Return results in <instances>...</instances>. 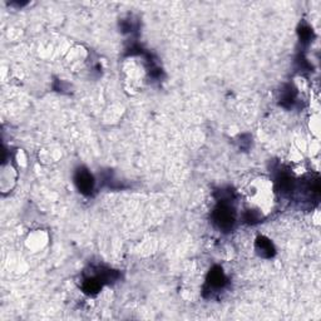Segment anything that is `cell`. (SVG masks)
I'll use <instances>...</instances> for the list:
<instances>
[{
	"label": "cell",
	"mask_w": 321,
	"mask_h": 321,
	"mask_svg": "<svg viewBox=\"0 0 321 321\" xmlns=\"http://www.w3.org/2000/svg\"><path fill=\"white\" fill-rule=\"evenodd\" d=\"M213 222L220 230H230L235 224V211L228 203L221 201V203L213 211Z\"/></svg>",
	"instance_id": "6da1fadb"
},
{
	"label": "cell",
	"mask_w": 321,
	"mask_h": 321,
	"mask_svg": "<svg viewBox=\"0 0 321 321\" xmlns=\"http://www.w3.org/2000/svg\"><path fill=\"white\" fill-rule=\"evenodd\" d=\"M75 185L82 193L89 194L95 189V180L87 169L80 168L75 175Z\"/></svg>",
	"instance_id": "7a4b0ae2"
},
{
	"label": "cell",
	"mask_w": 321,
	"mask_h": 321,
	"mask_svg": "<svg viewBox=\"0 0 321 321\" xmlns=\"http://www.w3.org/2000/svg\"><path fill=\"white\" fill-rule=\"evenodd\" d=\"M226 283V277H225L224 271L220 267H213L212 271H210L208 275L207 284L210 285V288L212 289H220L225 285Z\"/></svg>",
	"instance_id": "3957f363"
},
{
	"label": "cell",
	"mask_w": 321,
	"mask_h": 321,
	"mask_svg": "<svg viewBox=\"0 0 321 321\" xmlns=\"http://www.w3.org/2000/svg\"><path fill=\"white\" fill-rule=\"evenodd\" d=\"M256 250H257L258 254H260L261 256H263V257H271L275 254L274 245H272L271 241H270L269 238L262 237V236L258 237L257 241H256Z\"/></svg>",
	"instance_id": "277c9868"
},
{
	"label": "cell",
	"mask_w": 321,
	"mask_h": 321,
	"mask_svg": "<svg viewBox=\"0 0 321 321\" xmlns=\"http://www.w3.org/2000/svg\"><path fill=\"white\" fill-rule=\"evenodd\" d=\"M311 31L309 28H301L300 29V38H301V42H309L311 39Z\"/></svg>",
	"instance_id": "5b68a950"
}]
</instances>
